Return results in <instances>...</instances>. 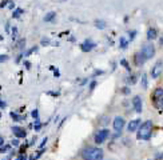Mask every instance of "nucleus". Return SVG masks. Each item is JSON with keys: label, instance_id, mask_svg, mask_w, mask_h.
<instances>
[{"label": "nucleus", "instance_id": "nucleus-1", "mask_svg": "<svg viewBox=\"0 0 163 160\" xmlns=\"http://www.w3.org/2000/svg\"><path fill=\"white\" fill-rule=\"evenodd\" d=\"M80 156H82L83 160H103L104 152H103L102 148L88 146V147H86V148L82 149Z\"/></svg>", "mask_w": 163, "mask_h": 160}, {"label": "nucleus", "instance_id": "nucleus-2", "mask_svg": "<svg viewBox=\"0 0 163 160\" xmlns=\"http://www.w3.org/2000/svg\"><path fill=\"white\" fill-rule=\"evenodd\" d=\"M152 127H154V124H152L151 120H147V122L142 123L136 132L138 140H149L152 133Z\"/></svg>", "mask_w": 163, "mask_h": 160}, {"label": "nucleus", "instance_id": "nucleus-3", "mask_svg": "<svg viewBox=\"0 0 163 160\" xmlns=\"http://www.w3.org/2000/svg\"><path fill=\"white\" fill-rule=\"evenodd\" d=\"M108 138H110V129H107V128H102L98 132L94 133V142H95V144H98V146L103 144Z\"/></svg>", "mask_w": 163, "mask_h": 160}, {"label": "nucleus", "instance_id": "nucleus-4", "mask_svg": "<svg viewBox=\"0 0 163 160\" xmlns=\"http://www.w3.org/2000/svg\"><path fill=\"white\" fill-rule=\"evenodd\" d=\"M143 53V56L146 58V60H150L154 58V55H155V47H154V44H151V43H147L145 44V46L142 47V51Z\"/></svg>", "mask_w": 163, "mask_h": 160}, {"label": "nucleus", "instance_id": "nucleus-5", "mask_svg": "<svg viewBox=\"0 0 163 160\" xmlns=\"http://www.w3.org/2000/svg\"><path fill=\"white\" fill-rule=\"evenodd\" d=\"M162 71H163V62H156L154 64V67L151 68V76L154 79H158L162 75Z\"/></svg>", "mask_w": 163, "mask_h": 160}, {"label": "nucleus", "instance_id": "nucleus-6", "mask_svg": "<svg viewBox=\"0 0 163 160\" xmlns=\"http://www.w3.org/2000/svg\"><path fill=\"white\" fill-rule=\"evenodd\" d=\"M125 124H126L125 119H123L122 116H116L115 119H114V122H112V127H114V129H115L116 132H120L123 129V127H125Z\"/></svg>", "mask_w": 163, "mask_h": 160}, {"label": "nucleus", "instance_id": "nucleus-7", "mask_svg": "<svg viewBox=\"0 0 163 160\" xmlns=\"http://www.w3.org/2000/svg\"><path fill=\"white\" fill-rule=\"evenodd\" d=\"M12 133L15 135V138H18V139H24L27 136V132H26V129L22 128V127H18V126H13L12 128Z\"/></svg>", "mask_w": 163, "mask_h": 160}, {"label": "nucleus", "instance_id": "nucleus-8", "mask_svg": "<svg viewBox=\"0 0 163 160\" xmlns=\"http://www.w3.org/2000/svg\"><path fill=\"white\" fill-rule=\"evenodd\" d=\"M96 47V44L92 42V40H90V39H87V40H84L83 42V44L80 46V48H82V51L83 52H90V51H92L94 48Z\"/></svg>", "mask_w": 163, "mask_h": 160}, {"label": "nucleus", "instance_id": "nucleus-9", "mask_svg": "<svg viewBox=\"0 0 163 160\" xmlns=\"http://www.w3.org/2000/svg\"><path fill=\"white\" fill-rule=\"evenodd\" d=\"M146 62H147V60H146L145 56H143L142 52H136V53L134 55V63H135L136 67H142Z\"/></svg>", "mask_w": 163, "mask_h": 160}, {"label": "nucleus", "instance_id": "nucleus-10", "mask_svg": "<svg viewBox=\"0 0 163 160\" xmlns=\"http://www.w3.org/2000/svg\"><path fill=\"white\" fill-rule=\"evenodd\" d=\"M132 106H134L135 112H138V113H140V112H142L143 103H142L140 96H134V99H132Z\"/></svg>", "mask_w": 163, "mask_h": 160}, {"label": "nucleus", "instance_id": "nucleus-11", "mask_svg": "<svg viewBox=\"0 0 163 160\" xmlns=\"http://www.w3.org/2000/svg\"><path fill=\"white\" fill-rule=\"evenodd\" d=\"M139 126H140V119H134V120H131V122L128 123V126H127L128 132H135V131H138Z\"/></svg>", "mask_w": 163, "mask_h": 160}, {"label": "nucleus", "instance_id": "nucleus-12", "mask_svg": "<svg viewBox=\"0 0 163 160\" xmlns=\"http://www.w3.org/2000/svg\"><path fill=\"white\" fill-rule=\"evenodd\" d=\"M160 98H163V87H156L154 89V92L151 93V100L154 102V100H158Z\"/></svg>", "mask_w": 163, "mask_h": 160}, {"label": "nucleus", "instance_id": "nucleus-13", "mask_svg": "<svg viewBox=\"0 0 163 160\" xmlns=\"http://www.w3.org/2000/svg\"><path fill=\"white\" fill-rule=\"evenodd\" d=\"M158 38V32L155 28H149V31H147V39L149 40H155Z\"/></svg>", "mask_w": 163, "mask_h": 160}, {"label": "nucleus", "instance_id": "nucleus-14", "mask_svg": "<svg viewBox=\"0 0 163 160\" xmlns=\"http://www.w3.org/2000/svg\"><path fill=\"white\" fill-rule=\"evenodd\" d=\"M56 18V12H48L47 15H46V16H44L43 18V20H44V22H46V23H50V22H52V20L53 19H55Z\"/></svg>", "mask_w": 163, "mask_h": 160}, {"label": "nucleus", "instance_id": "nucleus-15", "mask_svg": "<svg viewBox=\"0 0 163 160\" xmlns=\"http://www.w3.org/2000/svg\"><path fill=\"white\" fill-rule=\"evenodd\" d=\"M95 27L99 28V29H104L107 27V24L103 22V20H95Z\"/></svg>", "mask_w": 163, "mask_h": 160}, {"label": "nucleus", "instance_id": "nucleus-16", "mask_svg": "<svg viewBox=\"0 0 163 160\" xmlns=\"http://www.w3.org/2000/svg\"><path fill=\"white\" fill-rule=\"evenodd\" d=\"M142 87L145 88V89L149 87V80H147V75H146V73L142 75Z\"/></svg>", "mask_w": 163, "mask_h": 160}, {"label": "nucleus", "instance_id": "nucleus-17", "mask_svg": "<svg viewBox=\"0 0 163 160\" xmlns=\"http://www.w3.org/2000/svg\"><path fill=\"white\" fill-rule=\"evenodd\" d=\"M22 13H23V9H22V8H16V9L13 11V13H12V18H13V19H19Z\"/></svg>", "mask_w": 163, "mask_h": 160}, {"label": "nucleus", "instance_id": "nucleus-18", "mask_svg": "<svg viewBox=\"0 0 163 160\" xmlns=\"http://www.w3.org/2000/svg\"><path fill=\"white\" fill-rule=\"evenodd\" d=\"M128 47V40H126V38H120V48L126 49Z\"/></svg>", "mask_w": 163, "mask_h": 160}, {"label": "nucleus", "instance_id": "nucleus-19", "mask_svg": "<svg viewBox=\"0 0 163 160\" xmlns=\"http://www.w3.org/2000/svg\"><path fill=\"white\" fill-rule=\"evenodd\" d=\"M120 64H122V66H123V67H125V68L127 69L128 72L131 71V67H130V64H128V62H127L126 59H122V60H120Z\"/></svg>", "mask_w": 163, "mask_h": 160}, {"label": "nucleus", "instance_id": "nucleus-20", "mask_svg": "<svg viewBox=\"0 0 163 160\" xmlns=\"http://www.w3.org/2000/svg\"><path fill=\"white\" fill-rule=\"evenodd\" d=\"M11 149V144H6V146H2L0 147V153H6Z\"/></svg>", "mask_w": 163, "mask_h": 160}, {"label": "nucleus", "instance_id": "nucleus-21", "mask_svg": "<svg viewBox=\"0 0 163 160\" xmlns=\"http://www.w3.org/2000/svg\"><path fill=\"white\" fill-rule=\"evenodd\" d=\"M9 115H11V118L15 120V122H20V120H23V118L20 116V115H18L16 112H11Z\"/></svg>", "mask_w": 163, "mask_h": 160}, {"label": "nucleus", "instance_id": "nucleus-22", "mask_svg": "<svg viewBox=\"0 0 163 160\" xmlns=\"http://www.w3.org/2000/svg\"><path fill=\"white\" fill-rule=\"evenodd\" d=\"M128 83H130V84H135L136 83V75H131V76L128 78Z\"/></svg>", "mask_w": 163, "mask_h": 160}, {"label": "nucleus", "instance_id": "nucleus-23", "mask_svg": "<svg viewBox=\"0 0 163 160\" xmlns=\"http://www.w3.org/2000/svg\"><path fill=\"white\" fill-rule=\"evenodd\" d=\"M24 46H26V39H22V40H19V43H18V48H24Z\"/></svg>", "mask_w": 163, "mask_h": 160}, {"label": "nucleus", "instance_id": "nucleus-24", "mask_svg": "<svg viewBox=\"0 0 163 160\" xmlns=\"http://www.w3.org/2000/svg\"><path fill=\"white\" fill-rule=\"evenodd\" d=\"M31 116L33 119H39V111H38V109H33V111L31 112Z\"/></svg>", "mask_w": 163, "mask_h": 160}, {"label": "nucleus", "instance_id": "nucleus-25", "mask_svg": "<svg viewBox=\"0 0 163 160\" xmlns=\"http://www.w3.org/2000/svg\"><path fill=\"white\" fill-rule=\"evenodd\" d=\"M154 160H163V152H158V153L155 155Z\"/></svg>", "mask_w": 163, "mask_h": 160}, {"label": "nucleus", "instance_id": "nucleus-26", "mask_svg": "<svg viewBox=\"0 0 163 160\" xmlns=\"http://www.w3.org/2000/svg\"><path fill=\"white\" fill-rule=\"evenodd\" d=\"M8 60V55H0V63H4Z\"/></svg>", "mask_w": 163, "mask_h": 160}, {"label": "nucleus", "instance_id": "nucleus-27", "mask_svg": "<svg viewBox=\"0 0 163 160\" xmlns=\"http://www.w3.org/2000/svg\"><path fill=\"white\" fill-rule=\"evenodd\" d=\"M11 35H12L13 39H16V36H18V28H16V27L12 28V33H11Z\"/></svg>", "mask_w": 163, "mask_h": 160}, {"label": "nucleus", "instance_id": "nucleus-28", "mask_svg": "<svg viewBox=\"0 0 163 160\" xmlns=\"http://www.w3.org/2000/svg\"><path fill=\"white\" fill-rule=\"evenodd\" d=\"M48 95H50V96H60V92H55V91H50V92H47Z\"/></svg>", "mask_w": 163, "mask_h": 160}, {"label": "nucleus", "instance_id": "nucleus-29", "mask_svg": "<svg viewBox=\"0 0 163 160\" xmlns=\"http://www.w3.org/2000/svg\"><path fill=\"white\" fill-rule=\"evenodd\" d=\"M8 3H9V0H3V2L0 3V8H4L6 6H8Z\"/></svg>", "mask_w": 163, "mask_h": 160}, {"label": "nucleus", "instance_id": "nucleus-30", "mask_svg": "<svg viewBox=\"0 0 163 160\" xmlns=\"http://www.w3.org/2000/svg\"><path fill=\"white\" fill-rule=\"evenodd\" d=\"M47 138H44L43 140H42V143H40V146H39V148H44V146H46V143H47Z\"/></svg>", "mask_w": 163, "mask_h": 160}, {"label": "nucleus", "instance_id": "nucleus-31", "mask_svg": "<svg viewBox=\"0 0 163 160\" xmlns=\"http://www.w3.org/2000/svg\"><path fill=\"white\" fill-rule=\"evenodd\" d=\"M96 82H95V80H94V82H91V84H90V91H94V88H95L96 87Z\"/></svg>", "mask_w": 163, "mask_h": 160}, {"label": "nucleus", "instance_id": "nucleus-32", "mask_svg": "<svg viewBox=\"0 0 163 160\" xmlns=\"http://www.w3.org/2000/svg\"><path fill=\"white\" fill-rule=\"evenodd\" d=\"M19 144H20V142H19V139L16 138L15 140H12V146H15V147H19Z\"/></svg>", "mask_w": 163, "mask_h": 160}, {"label": "nucleus", "instance_id": "nucleus-33", "mask_svg": "<svg viewBox=\"0 0 163 160\" xmlns=\"http://www.w3.org/2000/svg\"><path fill=\"white\" fill-rule=\"evenodd\" d=\"M7 107V103L4 102V100H2V98H0V108H6Z\"/></svg>", "mask_w": 163, "mask_h": 160}, {"label": "nucleus", "instance_id": "nucleus-34", "mask_svg": "<svg viewBox=\"0 0 163 160\" xmlns=\"http://www.w3.org/2000/svg\"><path fill=\"white\" fill-rule=\"evenodd\" d=\"M50 44V40L48 39H42V46H48Z\"/></svg>", "mask_w": 163, "mask_h": 160}, {"label": "nucleus", "instance_id": "nucleus-35", "mask_svg": "<svg viewBox=\"0 0 163 160\" xmlns=\"http://www.w3.org/2000/svg\"><path fill=\"white\" fill-rule=\"evenodd\" d=\"M135 36H136V31H131V32H130V40L135 39Z\"/></svg>", "mask_w": 163, "mask_h": 160}, {"label": "nucleus", "instance_id": "nucleus-36", "mask_svg": "<svg viewBox=\"0 0 163 160\" xmlns=\"http://www.w3.org/2000/svg\"><path fill=\"white\" fill-rule=\"evenodd\" d=\"M122 92L125 93V95H128V93H130V88H128V87H125V88L122 89Z\"/></svg>", "mask_w": 163, "mask_h": 160}, {"label": "nucleus", "instance_id": "nucleus-37", "mask_svg": "<svg viewBox=\"0 0 163 160\" xmlns=\"http://www.w3.org/2000/svg\"><path fill=\"white\" fill-rule=\"evenodd\" d=\"M33 51H36V47H33L32 49H29V51H27V53H26V56H29V55H31Z\"/></svg>", "mask_w": 163, "mask_h": 160}, {"label": "nucleus", "instance_id": "nucleus-38", "mask_svg": "<svg viewBox=\"0 0 163 160\" xmlns=\"http://www.w3.org/2000/svg\"><path fill=\"white\" fill-rule=\"evenodd\" d=\"M24 66H26V69H31V63L29 62H24Z\"/></svg>", "mask_w": 163, "mask_h": 160}, {"label": "nucleus", "instance_id": "nucleus-39", "mask_svg": "<svg viewBox=\"0 0 163 160\" xmlns=\"http://www.w3.org/2000/svg\"><path fill=\"white\" fill-rule=\"evenodd\" d=\"M53 76H55V78H59V76H60V72H59L58 69H55V71H53Z\"/></svg>", "mask_w": 163, "mask_h": 160}, {"label": "nucleus", "instance_id": "nucleus-40", "mask_svg": "<svg viewBox=\"0 0 163 160\" xmlns=\"http://www.w3.org/2000/svg\"><path fill=\"white\" fill-rule=\"evenodd\" d=\"M13 7H15L13 2H9V3H8V8H9V9H13Z\"/></svg>", "mask_w": 163, "mask_h": 160}, {"label": "nucleus", "instance_id": "nucleus-41", "mask_svg": "<svg viewBox=\"0 0 163 160\" xmlns=\"http://www.w3.org/2000/svg\"><path fill=\"white\" fill-rule=\"evenodd\" d=\"M15 160H26V158H24V156H23V153H22L20 156H18V158L15 159Z\"/></svg>", "mask_w": 163, "mask_h": 160}, {"label": "nucleus", "instance_id": "nucleus-42", "mask_svg": "<svg viewBox=\"0 0 163 160\" xmlns=\"http://www.w3.org/2000/svg\"><path fill=\"white\" fill-rule=\"evenodd\" d=\"M23 58V53H20V55H19V56L16 58V63H19V62H20V59Z\"/></svg>", "mask_w": 163, "mask_h": 160}, {"label": "nucleus", "instance_id": "nucleus-43", "mask_svg": "<svg viewBox=\"0 0 163 160\" xmlns=\"http://www.w3.org/2000/svg\"><path fill=\"white\" fill-rule=\"evenodd\" d=\"M2 146H4V139L0 136V147H2Z\"/></svg>", "mask_w": 163, "mask_h": 160}, {"label": "nucleus", "instance_id": "nucleus-44", "mask_svg": "<svg viewBox=\"0 0 163 160\" xmlns=\"http://www.w3.org/2000/svg\"><path fill=\"white\" fill-rule=\"evenodd\" d=\"M103 73V71H96L95 73H94V76H96V75H102Z\"/></svg>", "mask_w": 163, "mask_h": 160}, {"label": "nucleus", "instance_id": "nucleus-45", "mask_svg": "<svg viewBox=\"0 0 163 160\" xmlns=\"http://www.w3.org/2000/svg\"><path fill=\"white\" fill-rule=\"evenodd\" d=\"M87 83V79H84V80H82V83H80V86H84V84Z\"/></svg>", "mask_w": 163, "mask_h": 160}, {"label": "nucleus", "instance_id": "nucleus-46", "mask_svg": "<svg viewBox=\"0 0 163 160\" xmlns=\"http://www.w3.org/2000/svg\"><path fill=\"white\" fill-rule=\"evenodd\" d=\"M29 160H36V156L35 155H32V156H29Z\"/></svg>", "mask_w": 163, "mask_h": 160}, {"label": "nucleus", "instance_id": "nucleus-47", "mask_svg": "<svg viewBox=\"0 0 163 160\" xmlns=\"http://www.w3.org/2000/svg\"><path fill=\"white\" fill-rule=\"evenodd\" d=\"M6 31H7V33H9V26L8 24H6Z\"/></svg>", "mask_w": 163, "mask_h": 160}, {"label": "nucleus", "instance_id": "nucleus-48", "mask_svg": "<svg viewBox=\"0 0 163 160\" xmlns=\"http://www.w3.org/2000/svg\"><path fill=\"white\" fill-rule=\"evenodd\" d=\"M50 69H51V71H55V69H56V68H55V67H53V66H50Z\"/></svg>", "mask_w": 163, "mask_h": 160}, {"label": "nucleus", "instance_id": "nucleus-49", "mask_svg": "<svg viewBox=\"0 0 163 160\" xmlns=\"http://www.w3.org/2000/svg\"><path fill=\"white\" fill-rule=\"evenodd\" d=\"M159 42H160V44H162V47H163V38H160V40H159Z\"/></svg>", "mask_w": 163, "mask_h": 160}, {"label": "nucleus", "instance_id": "nucleus-50", "mask_svg": "<svg viewBox=\"0 0 163 160\" xmlns=\"http://www.w3.org/2000/svg\"><path fill=\"white\" fill-rule=\"evenodd\" d=\"M0 40H3V36H0Z\"/></svg>", "mask_w": 163, "mask_h": 160}, {"label": "nucleus", "instance_id": "nucleus-51", "mask_svg": "<svg viewBox=\"0 0 163 160\" xmlns=\"http://www.w3.org/2000/svg\"><path fill=\"white\" fill-rule=\"evenodd\" d=\"M0 118H2V113H0Z\"/></svg>", "mask_w": 163, "mask_h": 160}, {"label": "nucleus", "instance_id": "nucleus-52", "mask_svg": "<svg viewBox=\"0 0 163 160\" xmlns=\"http://www.w3.org/2000/svg\"><path fill=\"white\" fill-rule=\"evenodd\" d=\"M60 2H64V0H60Z\"/></svg>", "mask_w": 163, "mask_h": 160}]
</instances>
